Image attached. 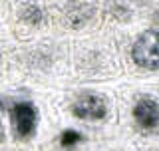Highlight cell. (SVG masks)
Masks as SVG:
<instances>
[{
  "label": "cell",
  "instance_id": "1",
  "mask_svg": "<svg viewBox=\"0 0 159 151\" xmlns=\"http://www.w3.org/2000/svg\"><path fill=\"white\" fill-rule=\"evenodd\" d=\"M10 121H12L14 135L22 141L32 139L38 131L40 112L38 108L28 99H18L10 105Z\"/></svg>",
  "mask_w": 159,
  "mask_h": 151
},
{
  "label": "cell",
  "instance_id": "2",
  "mask_svg": "<svg viewBox=\"0 0 159 151\" xmlns=\"http://www.w3.org/2000/svg\"><path fill=\"white\" fill-rule=\"evenodd\" d=\"M131 60L137 68L155 72L159 70V30L151 28L139 34L131 46Z\"/></svg>",
  "mask_w": 159,
  "mask_h": 151
},
{
  "label": "cell",
  "instance_id": "3",
  "mask_svg": "<svg viewBox=\"0 0 159 151\" xmlns=\"http://www.w3.org/2000/svg\"><path fill=\"white\" fill-rule=\"evenodd\" d=\"M70 112L82 121H99L107 115V102L96 92H84L72 102Z\"/></svg>",
  "mask_w": 159,
  "mask_h": 151
},
{
  "label": "cell",
  "instance_id": "4",
  "mask_svg": "<svg viewBox=\"0 0 159 151\" xmlns=\"http://www.w3.org/2000/svg\"><path fill=\"white\" fill-rule=\"evenodd\" d=\"M131 117L137 129L153 133L159 129V102L153 95H139L131 108Z\"/></svg>",
  "mask_w": 159,
  "mask_h": 151
},
{
  "label": "cell",
  "instance_id": "5",
  "mask_svg": "<svg viewBox=\"0 0 159 151\" xmlns=\"http://www.w3.org/2000/svg\"><path fill=\"white\" fill-rule=\"evenodd\" d=\"M20 20H22L24 24H30V26H40V24L44 22L42 6H38V4H34V2L24 4V6L20 8Z\"/></svg>",
  "mask_w": 159,
  "mask_h": 151
},
{
  "label": "cell",
  "instance_id": "6",
  "mask_svg": "<svg viewBox=\"0 0 159 151\" xmlns=\"http://www.w3.org/2000/svg\"><path fill=\"white\" fill-rule=\"evenodd\" d=\"M84 139H86V137H84V133L78 131V129H64V131L58 135V143H60V147H64V149L78 147Z\"/></svg>",
  "mask_w": 159,
  "mask_h": 151
},
{
  "label": "cell",
  "instance_id": "7",
  "mask_svg": "<svg viewBox=\"0 0 159 151\" xmlns=\"http://www.w3.org/2000/svg\"><path fill=\"white\" fill-rule=\"evenodd\" d=\"M2 139H4V131H2V123H0V143H2Z\"/></svg>",
  "mask_w": 159,
  "mask_h": 151
}]
</instances>
